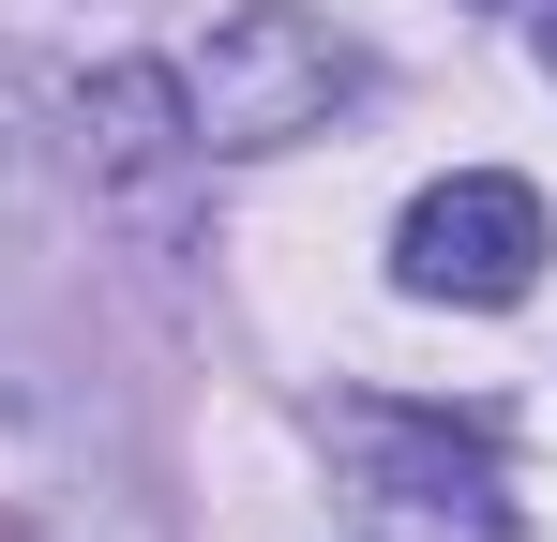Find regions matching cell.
Masks as SVG:
<instances>
[{"instance_id":"3","label":"cell","mask_w":557,"mask_h":542,"mask_svg":"<svg viewBox=\"0 0 557 542\" xmlns=\"http://www.w3.org/2000/svg\"><path fill=\"white\" fill-rule=\"evenodd\" d=\"M557 257L543 196L512 167H453L407 196V226H392V271H407V301H467V317H497V301H528Z\"/></svg>"},{"instance_id":"6","label":"cell","mask_w":557,"mask_h":542,"mask_svg":"<svg viewBox=\"0 0 557 542\" xmlns=\"http://www.w3.org/2000/svg\"><path fill=\"white\" fill-rule=\"evenodd\" d=\"M30 181H46V136H30V106H15V76H0V226L30 211Z\"/></svg>"},{"instance_id":"4","label":"cell","mask_w":557,"mask_h":542,"mask_svg":"<svg viewBox=\"0 0 557 542\" xmlns=\"http://www.w3.org/2000/svg\"><path fill=\"white\" fill-rule=\"evenodd\" d=\"M76 136H91V181H106V196H136V211L182 196V167H211L182 76H151V61H106V76L76 90Z\"/></svg>"},{"instance_id":"1","label":"cell","mask_w":557,"mask_h":542,"mask_svg":"<svg viewBox=\"0 0 557 542\" xmlns=\"http://www.w3.org/2000/svg\"><path fill=\"white\" fill-rule=\"evenodd\" d=\"M317 452L347 467L376 542H512V467L482 422L453 407H376V392H332L317 407Z\"/></svg>"},{"instance_id":"7","label":"cell","mask_w":557,"mask_h":542,"mask_svg":"<svg viewBox=\"0 0 557 542\" xmlns=\"http://www.w3.org/2000/svg\"><path fill=\"white\" fill-rule=\"evenodd\" d=\"M543 61H557V15H543Z\"/></svg>"},{"instance_id":"5","label":"cell","mask_w":557,"mask_h":542,"mask_svg":"<svg viewBox=\"0 0 557 542\" xmlns=\"http://www.w3.org/2000/svg\"><path fill=\"white\" fill-rule=\"evenodd\" d=\"M30 542H166V513H151V497H46Z\"/></svg>"},{"instance_id":"2","label":"cell","mask_w":557,"mask_h":542,"mask_svg":"<svg viewBox=\"0 0 557 542\" xmlns=\"http://www.w3.org/2000/svg\"><path fill=\"white\" fill-rule=\"evenodd\" d=\"M362 90H376V61L332 30V15L242 0V15H211L182 106H196V151H301V136H332Z\"/></svg>"}]
</instances>
